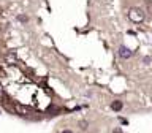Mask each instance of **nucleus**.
<instances>
[{
    "label": "nucleus",
    "instance_id": "nucleus-1",
    "mask_svg": "<svg viewBox=\"0 0 152 133\" xmlns=\"http://www.w3.org/2000/svg\"><path fill=\"white\" fill-rule=\"evenodd\" d=\"M128 18H130V21L133 22H142L144 21V11H142L141 8H130V11H128Z\"/></svg>",
    "mask_w": 152,
    "mask_h": 133
},
{
    "label": "nucleus",
    "instance_id": "nucleus-2",
    "mask_svg": "<svg viewBox=\"0 0 152 133\" xmlns=\"http://www.w3.org/2000/svg\"><path fill=\"white\" fill-rule=\"evenodd\" d=\"M132 54H133V51L128 49L127 46H121V48H119V56H121L122 59H130Z\"/></svg>",
    "mask_w": 152,
    "mask_h": 133
},
{
    "label": "nucleus",
    "instance_id": "nucleus-3",
    "mask_svg": "<svg viewBox=\"0 0 152 133\" xmlns=\"http://www.w3.org/2000/svg\"><path fill=\"white\" fill-rule=\"evenodd\" d=\"M111 109H113V111H121V109H122V102L114 100V102L111 103Z\"/></svg>",
    "mask_w": 152,
    "mask_h": 133
},
{
    "label": "nucleus",
    "instance_id": "nucleus-4",
    "mask_svg": "<svg viewBox=\"0 0 152 133\" xmlns=\"http://www.w3.org/2000/svg\"><path fill=\"white\" fill-rule=\"evenodd\" d=\"M87 125H89L87 121H81V122H79V127H81V128H84V130L87 128Z\"/></svg>",
    "mask_w": 152,
    "mask_h": 133
},
{
    "label": "nucleus",
    "instance_id": "nucleus-5",
    "mask_svg": "<svg viewBox=\"0 0 152 133\" xmlns=\"http://www.w3.org/2000/svg\"><path fill=\"white\" fill-rule=\"evenodd\" d=\"M142 62H144V64H151V57H144Z\"/></svg>",
    "mask_w": 152,
    "mask_h": 133
},
{
    "label": "nucleus",
    "instance_id": "nucleus-6",
    "mask_svg": "<svg viewBox=\"0 0 152 133\" xmlns=\"http://www.w3.org/2000/svg\"><path fill=\"white\" fill-rule=\"evenodd\" d=\"M113 133H124V132L121 130V128H114V130H113Z\"/></svg>",
    "mask_w": 152,
    "mask_h": 133
},
{
    "label": "nucleus",
    "instance_id": "nucleus-7",
    "mask_svg": "<svg viewBox=\"0 0 152 133\" xmlns=\"http://www.w3.org/2000/svg\"><path fill=\"white\" fill-rule=\"evenodd\" d=\"M62 133H73V132H71V130H64Z\"/></svg>",
    "mask_w": 152,
    "mask_h": 133
},
{
    "label": "nucleus",
    "instance_id": "nucleus-8",
    "mask_svg": "<svg viewBox=\"0 0 152 133\" xmlns=\"http://www.w3.org/2000/svg\"><path fill=\"white\" fill-rule=\"evenodd\" d=\"M2 92H3V90H2V86H0V95H2Z\"/></svg>",
    "mask_w": 152,
    "mask_h": 133
}]
</instances>
